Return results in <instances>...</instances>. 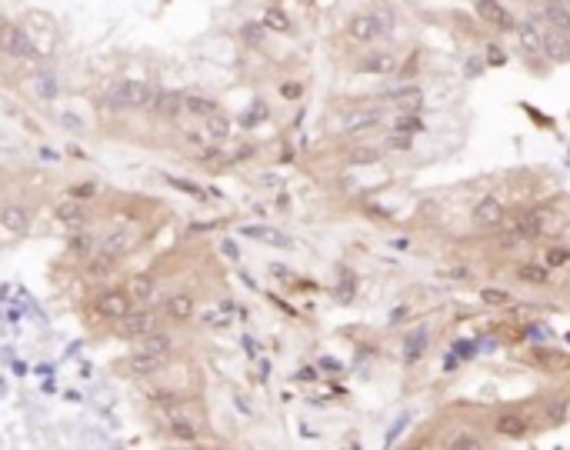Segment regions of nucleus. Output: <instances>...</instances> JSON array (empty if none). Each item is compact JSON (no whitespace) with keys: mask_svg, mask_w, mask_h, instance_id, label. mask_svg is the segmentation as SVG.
Instances as JSON below:
<instances>
[{"mask_svg":"<svg viewBox=\"0 0 570 450\" xmlns=\"http://www.w3.org/2000/svg\"><path fill=\"white\" fill-rule=\"evenodd\" d=\"M157 100V90L143 80H121L104 94V107L114 110V114H124V110H150Z\"/></svg>","mask_w":570,"mask_h":450,"instance_id":"nucleus-1","label":"nucleus"},{"mask_svg":"<svg viewBox=\"0 0 570 450\" xmlns=\"http://www.w3.org/2000/svg\"><path fill=\"white\" fill-rule=\"evenodd\" d=\"M0 50L7 57H13V60H27V64H33V60L40 57L31 40V33L23 31V27H13V23H4V31H0Z\"/></svg>","mask_w":570,"mask_h":450,"instance_id":"nucleus-2","label":"nucleus"},{"mask_svg":"<svg viewBox=\"0 0 570 450\" xmlns=\"http://www.w3.org/2000/svg\"><path fill=\"white\" fill-rule=\"evenodd\" d=\"M473 11H477V17H481L490 31H500V33L517 31L514 13L507 11V4H500V0H473Z\"/></svg>","mask_w":570,"mask_h":450,"instance_id":"nucleus-3","label":"nucleus"},{"mask_svg":"<svg viewBox=\"0 0 570 450\" xmlns=\"http://www.w3.org/2000/svg\"><path fill=\"white\" fill-rule=\"evenodd\" d=\"M384 31L387 27L377 13H353L351 21H347V37L357 40V44H373V40L384 37Z\"/></svg>","mask_w":570,"mask_h":450,"instance_id":"nucleus-4","label":"nucleus"},{"mask_svg":"<svg viewBox=\"0 0 570 450\" xmlns=\"http://www.w3.org/2000/svg\"><path fill=\"white\" fill-rule=\"evenodd\" d=\"M131 304L133 300L127 290H100V294L94 297V310L107 320H124L131 314Z\"/></svg>","mask_w":570,"mask_h":450,"instance_id":"nucleus-5","label":"nucleus"},{"mask_svg":"<svg viewBox=\"0 0 570 450\" xmlns=\"http://www.w3.org/2000/svg\"><path fill=\"white\" fill-rule=\"evenodd\" d=\"M471 217H473V227H477V231H500L507 214H504V204L497 197H483L481 204L473 207Z\"/></svg>","mask_w":570,"mask_h":450,"instance_id":"nucleus-6","label":"nucleus"},{"mask_svg":"<svg viewBox=\"0 0 570 450\" xmlns=\"http://www.w3.org/2000/svg\"><path fill=\"white\" fill-rule=\"evenodd\" d=\"M540 54L550 57L554 64H570V33L544 27V40H540Z\"/></svg>","mask_w":570,"mask_h":450,"instance_id":"nucleus-7","label":"nucleus"},{"mask_svg":"<svg viewBox=\"0 0 570 450\" xmlns=\"http://www.w3.org/2000/svg\"><path fill=\"white\" fill-rule=\"evenodd\" d=\"M124 337H131V341H137V337H150V334H157V314H150V310H137V314H127L124 317V327H121Z\"/></svg>","mask_w":570,"mask_h":450,"instance_id":"nucleus-8","label":"nucleus"},{"mask_svg":"<svg viewBox=\"0 0 570 450\" xmlns=\"http://www.w3.org/2000/svg\"><path fill=\"white\" fill-rule=\"evenodd\" d=\"M127 367H131V373H137V377H157V373L167 367V357L164 353H154V351H137L127 361Z\"/></svg>","mask_w":570,"mask_h":450,"instance_id":"nucleus-9","label":"nucleus"},{"mask_svg":"<svg viewBox=\"0 0 570 450\" xmlns=\"http://www.w3.org/2000/svg\"><path fill=\"white\" fill-rule=\"evenodd\" d=\"M357 70H361V74H373V77H387V74L397 70V57L390 54V50H373V54H367L361 64H357Z\"/></svg>","mask_w":570,"mask_h":450,"instance_id":"nucleus-10","label":"nucleus"},{"mask_svg":"<svg viewBox=\"0 0 570 450\" xmlns=\"http://www.w3.org/2000/svg\"><path fill=\"white\" fill-rule=\"evenodd\" d=\"M517 47L524 50V54H540V40H544V31L537 27V21H520L517 23Z\"/></svg>","mask_w":570,"mask_h":450,"instance_id":"nucleus-11","label":"nucleus"},{"mask_svg":"<svg viewBox=\"0 0 570 450\" xmlns=\"http://www.w3.org/2000/svg\"><path fill=\"white\" fill-rule=\"evenodd\" d=\"M124 290L131 294L133 304H147V300H154V294H157V280L150 274H131V280L124 284Z\"/></svg>","mask_w":570,"mask_h":450,"instance_id":"nucleus-12","label":"nucleus"},{"mask_svg":"<svg viewBox=\"0 0 570 450\" xmlns=\"http://www.w3.org/2000/svg\"><path fill=\"white\" fill-rule=\"evenodd\" d=\"M164 310H167V314H170L174 320H190L194 314H197V300H194V294L180 290V294H170V297H167Z\"/></svg>","mask_w":570,"mask_h":450,"instance_id":"nucleus-13","label":"nucleus"},{"mask_svg":"<svg viewBox=\"0 0 570 450\" xmlns=\"http://www.w3.org/2000/svg\"><path fill=\"white\" fill-rule=\"evenodd\" d=\"M544 27L570 33V7L564 0H547V7H544Z\"/></svg>","mask_w":570,"mask_h":450,"instance_id":"nucleus-14","label":"nucleus"},{"mask_svg":"<svg viewBox=\"0 0 570 450\" xmlns=\"http://www.w3.org/2000/svg\"><path fill=\"white\" fill-rule=\"evenodd\" d=\"M154 114L167 117V121L180 117V114H184V94H177V90H164V94H157V100H154Z\"/></svg>","mask_w":570,"mask_h":450,"instance_id":"nucleus-15","label":"nucleus"},{"mask_svg":"<svg viewBox=\"0 0 570 450\" xmlns=\"http://www.w3.org/2000/svg\"><path fill=\"white\" fill-rule=\"evenodd\" d=\"M167 427H170V434H174L177 440H197V424L187 417L184 410H174V414H167Z\"/></svg>","mask_w":570,"mask_h":450,"instance_id":"nucleus-16","label":"nucleus"},{"mask_svg":"<svg viewBox=\"0 0 570 450\" xmlns=\"http://www.w3.org/2000/svg\"><path fill=\"white\" fill-rule=\"evenodd\" d=\"M184 114L207 121L210 114H217V104H214L210 97H204V94H184Z\"/></svg>","mask_w":570,"mask_h":450,"instance_id":"nucleus-17","label":"nucleus"},{"mask_svg":"<svg viewBox=\"0 0 570 450\" xmlns=\"http://www.w3.org/2000/svg\"><path fill=\"white\" fill-rule=\"evenodd\" d=\"M390 100H394L397 107L404 110V114H420V107H424V94L417 87H400L390 94Z\"/></svg>","mask_w":570,"mask_h":450,"instance_id":"nucleus-18","label":"nucleus"},{"mask_svg":"<svg viewBox=\"0 0 570 450\" xmlns=\"http://www.w3.org/2000/svg\"><path fill=\"white\" fill-rule=\"evenodd\" d=\"M493 430H497L500 437H524L527 420L520 417V414H500V417L493 420Z\"/></svg>","mask_w":570,"mask_h":450,"instance_id":"nucleus-19","label":"nucleus"},{"mask_svg":"<svg viewBox=\"0 0 570 450\" xmlns=\"http://www.w3.org/2000/svg\"><path fill=\"white\" fill-rule=\"evenodd\" d=\"M57 220H64L70 227H80V224L87 220V210H84V204H77V197L60 200V204H57Z\"/></svg>","mask_w":570,"mask_h":450,"instance_id":"nucleus-20","label":"nucleus"},{"mask_svg":"<svg viewBox=\"0 0 570 450\" xmlns=\"http://www.w3.org/2000/svg\"><path fill=\"white\" fill-rule=\"evenodd\" d=\"M27 224H31V214L23 207H7L4 214H0V227L7 234H23L27 231Z\"/></svg>","mask_w":570,"mask_h":450,"instance_id":"nucleus-21","label":"nucleus"},{"mask_svg":"<svg viewBox=\"0 0 570 450\" xmlns=\"http://www.w3.org/2000/svg\"><path fill=\"white\" fill-rule=\"evenodd\" d=\"M570 414V397H557V400H550V404H544V410H540V417H544V424H550V427H557V424H564Z\"/></svg>","mask_w":570,"mask_h":450,"instance_id":"nucleus-22","label":"nucleus"},{"mask_svg":"<svg viewBox=\"0 0 570 450\" xmlns=\"http://www.w3.org/2000/svg\"><path fill=\"white\" fill-rule=\"evenodd\" d=\"M131 247H133V237H131V234H127V231H114V234L107 237V241H104V247H100V251L121 260V257H124L127 251H131Z\"/></svg>","mask_w":570,"mask_h":450,"instance_id":"nucleus-23","label":"nucleus"},{"mask_svg":"<svg viewBox=\"0 0 570 450\" xmlns=\"http://www.w3.org/2000/svg\"><path fill=\"white\" fill-rule=\"evenodd\" d=\"M424 351H427V327H417L414 334L404 341V357L414 363V361H420V357H424Z\"/></svg>","mask_w":570,"mask_h":450,"instance_id":"nucleus-24","label":"nucleus"},{"mask_svg":"<svg viewBox=\"0 0 570 450\" xmlns=\"http://www.w3.org/2000/svg\"><path fill=\"white\" fill-rule=\"evenodd\" d=\"M114 267H117V257H110V253H104L100 251L94 260H90V267H87V277L90 280H104V277H110L114 274Z\"/></svg>","mask_w":570,"mask_h":450,"instance_id":"nucleus-25","label":"nucleus"},{"mask_svg":"<svg viewBox=\"0 0 570 450\" xmlns=\"http://www.w3.org/2000/svg\"><path fill=\"white\" fill-rule=\"evenodd\" d=\"M243 234H247V237H253V241L270 243V247H290V241H287L284 234L270 231V227H243Z\"/></svg>","mask_w":570,"mask_h":450,"instance_id":"nucleus-26","label":"nucleus"},{"mask_svg":"<svg viewBox=\"0 0 570 450\" xmlns=\"http://www.w3.org/2000/svg\"><path fill=\"white\" fill-rule=\"evenodd\" d=\"M207 137L210 141H227V137H231V121H227L220 110L207 117Z\"/></svg>","mask_w":570,"mask_h":450,"instance_id":"nucleus-27","label":"nucleus"},{"mask_svg":"<svg viewBox=\"0 0 570 450\" xmlns=\"http://www.w3.org/2000/svg\"><path fill=\"white\" fill-rule=\"evenodd\" d=\"M263 23H267V27H270V31L290 33V17H287L284 11H277V7H270V11L263 13Z\"/></svg>","mask_w":570,"mask_h":450,"instance_id":"nucleus-28","label":"nucleus"},{"mask_svg":"<svg viewBox=\"0 0 570 450\" xmlns=\"http://www.w3.org/2000/svg\"><path fill=\"white\" fill-rule=\"evenodd\" d=\"M547 270H550L547 264H544V267H540V264H524V267H520V277H524L527 284H547V277H550Z\"/></svg>","mask_w":570,"mask_h":450,"instance_id":"nucleus-29","label":"nucleus"},{"mask_svg":"<svg viewBox=\"0 0 570 450\" xmlns=\"http://www.w3.org/2000/svg\"><path fill=\"white\" fill-rule=\"evenodd\" d=\"M380 121V110H363V114H351L344 121V131H353V127H367V124H377Z\"/></svg>","mask_w":570,"mask_h":450,"instance_id":"nucleus-30","label":"nucleus"},{"mask_svg":"<svg viewBox=\"0 0 570 450\" xmlns=\"http://www.w3.org/2000/svg\"><path fill=\"white\" fill-rule=\"evenodd\" d=\"M537 357V363H544V367H550V371H560V367H570V357H564V353H554V351H537L534 353Z\"/></svg>","mask_w":570,"mask_h":450,"instance_id":"nucleus-31","label":"nucleus"},{"mask_svg":"<svg viewBox=\"0 0 570 450\" xmlns=\"http://www.w3.org/2000/svg\"><path fill=\"white\" fill-rule=\"evenodd\" d=\"M481 300L490 304V307H504V304H510V294H507V290H497V287H487V290H481Z\"/></svg>","mask_w":570,"mask_h":450,"instance_id":"nucleus-32","label":"nucleus"},{"mask_svg":"<svg viewBox=\"0 0 570 450\" xmlns=\"http://www.w3.org/2000/svg\"><path fill=\"white\" fill-rule=\"evenodd\" d=\"M170 347H174V344H170V337H164V334H157V337H154V334H150V341L143 344V351L164 353V357H167V353H170Z\"/></svg>","mask_w":570,"mask_h":450,"instance_id":"nucleus-33","label":"nucleus"},{"mask_svg":"<svg viewBox=\"0 0 570 450\" xmlns=\"http://www.w3.org/2000/svg\"><path fill=\"white\" fill-rule=\"evenodd\" d=\"M380 160V150H373V147H361V150H353L351 154V164H377Z\"/></svg>","mask_w":570,"mask_h":450,"instance_id":"nucleus-34","label":"nucleus"},{"mask_svg":"<svg viewBox=\"0 0 570 450\" xmlns=\"http://www.w3.org/2000/svg\"><path fill=\"white\" fill-rule=\"evenodd\" d=\"M570 264V251H564V247H550L547 251V267L554 270V267H564Z\"/></svg>","mask_w":570,"mask_h":450,"instance_id":"nucleus-35","label":"nucleus"},{"mask_svg":"<svg viewBox=\"0 0 570 450\" xmlns=\"http://www.w3.org/2000/svg\"><path fill=\"white\" fill-rule=\"evenodd\" d=\"M387 143H390L394 150H410V133H390Z\"/></svg>","mask_w":570,"mask_h":450,"instance_id":"nucleus-36","label":"nucleus"},{"mask_svg":"<svg viewBox=\"0 0 570 450\" xmlns=\"http://www.w3.org/2000/svg\"><path fill=\"white\" fill-rule=\"evenodd\" d=\"M454 447H457V450H461V447H481V440L471 437V434H461V437L454 440Z\"/></svg>","mask_w":570,"mask_h":450,"instance_id":"nucleus-37","label":"nucleus"},{"mask_svg":"<svg viewBox=\"0 0 570 450\" xmlns=\"http://www.w3.org/2000/svg\"><path fill=\"white\" fill-rule=\"evenodd\" d=\"M300 94H304V87H300V84H294V80H290V84H284V97L287 100H297Z\"/></svg>","mask_w":570,"mask_h":450,"instance_id":"nucleus-38","label":"nucleus"},{"mask_svg":"<svg viewBox=\"0 0 570 450\" xmlns=\"http://www.w3.org/2000/svg\"><path fill=\"white\" fill-rule=\"evenodd\" d=\"M487 60H490V64H504L507 57H504V50H500V47H487Z\"/></svg>","mask_w":570,"mask_h":450,"instance_id":"nucleus-39","label":"nucleus"},{"mask_svg":"<svg viewBox=\"0 0 570 450\" xmlns=\"http://www.w3.org/2000/svg\"><path fill=\"white\" fill-rule=\"evenodd\" d=\"M90 194H94V187H90V184H80V187H74V190H70V197H90Z\"/></svg>","mask_w":570,"mask_h":450,"instance_id":"nucleus-40","label":"nucleus"},{"mask_svg":"<svg viewBox=\"0 0 570 450\" xmlns=\"http://www.w3.org/2000/svg\"><path fill=\"white\" fill-rule=\"evenodd\" d=\"M187 143H190V147H204V137H200V133H187Z\"/></svg>","mask_w":570,"mask_h":450,"instance_id":"nucleus-41","label":"nucleus"},{"mask_svg":"<svg viewBox=\"0 0 570 450\" xmlns=\"http://www.w3.org/2000/svg\"><path fill=\"white\" fill-rule=\"evenodd\" d=\"M0 31H4V23H0Z\"/></svg>","mask_w":570,"mask_h":450,"instance_id":"nucleus-42","label":"nucleus"}]
</instances>
